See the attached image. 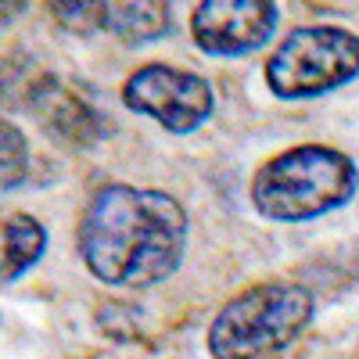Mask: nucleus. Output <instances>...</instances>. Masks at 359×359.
<instances>
[{"label": "nucleus", "mask_w": 359, "mask_h": 359, "mask_svg": "<svg viewBox=\"0 0 359 359\" xmlns=\"http://www.w3.org/2000/svg\"><path fill=\"white\" fill-rule=\"evenodd\" d=\"M0 137H4V191H11V187H18L25 180L29 147H25L22 130L15 123H8V118H4V126H0Z\"/></svg>", "instance_id": "nucleus-10"}, {"label": "nucleus", "mask_w": 359, "mask_h": 359, "mask_svg": "<svg viewBox=\"0 0 359 359\" xmlns=\"http://www.w3.org/2000/svg\"><path fill=\"white\" fill-rule=\"evenodd\" d=\"M187 230V212L172 194L108 184L79 216V255L101 284L151 287L176 273Z\"/></svg>", "instance_id": "nucleus-1"}, {"label": "nucleus", "mask_w": 359, "mask_h": 359, "mask_svg": "<svg viewBox=\"0 0 359 359\" xmlns=\"http://www.w3.org/2000/svg\"><path fill=\"white\" fill-rule=\"evenodd\" d=\"M123 104L169 133H194L216 108V94L201 76L176 65H144L123 86Z\"/></svg>", "instance_id": "nucleus-5"}, {"label": "nucleus", "mask_w": 359, "mask_h": 359, "mask_svg": "<svg viewBox=\"0 0 359 359\" xmlns=\"http://www.w3.org/2000/svg\"><path fill=\"white\" fill-rule=\"evenodd\" d=\"M313 309L316 302L302 284H255L216 313L208 352L212 359H269L302 338Z\"/></svg>", "instance_id": "nucleus-3"}, {"label": "nucleus", "mask_w": 359, "mask_h": 359, "mask_svg": "<svg viewBox=\"0 0 359 359\" xmlns=\"http://www.w3.org/2000/svg\"><path fill=\"white\" fill-rule=\"evenodd\" d=\"M355 191L359 169L348 155L323 144H302L259 165L252 180V205L273 223H302L348 205Z\"/></svg>", "instance_id": "nucleus-2"}, {"label": "nucleus", "mask_w": 359, "mask_h": 359, "mask_svg": "<svg viewBox=\"0 0 359 359\" xmlns=\"http://www.w3.org/2000/svg\"><path fill=\"white\" fill-rule=\"evenodd\" d=\"M277 29L269 0H205L191 11V36L205 54L241 57L259 50Z\"/></svg>", "instance_id": "nucleus-6"}, {"label": "nucleus", "mask_w": 359, "mask_h": 359, "mask_svg": "<svg viewBox=\"0 0 359 359\" xmlns=\"http://www.w3.org/2000/svg\"><path fill=\"white\" fill-rule=\"evenodd\" d=\"M97 29L126 40L147 43L169 33V8L155 0H123V4H97Z\"/></svg>", "instance_id": "nucleus-8"}, {"label": "nucleus", "mask_w": 359, "mask_h": 359, "mask_svg": "<svg viewBox=\"0 0 359 359\" xmlns=\"http://www.w3.org/2000/svg\"><path fill=\"white\" fill-rule=\"evenodd\" d=\"M359 76V36L341 25H298L266 62V83L284 101L320 97Z\"/></svg>", "instance_id": "nucleus-4"}, {"label": "nucleus", "mask_w": 359, "mask_h": 359, "mask_svg": "<svg viewBox=\"0 0 359 359\" xmlns=\"http://www.w3.org/2000/svg\"><path fill=\"white\" fill-rule=\"evenodd\" d=\"M47 252V230L33 216L15 212L4 223V284H15Z\"/></svg>", "instance_id": "nucleus-9"}, {"label": "nucleus", "mask_w": 359, "mask_h": 359, "mask_svg": "<svg viewBox=\"0 0 359 359\" xmlns=\"http://www.w3.org/2000/svg\"><path fill=\"white\" fill-rule=\"evenodd\" d=\"M33 111L54 137H62L76 147H90L108 130L104 111L90 108L69 83H57V79H40L33 86Z\"/></svg>", "instance_id": "nucleus-7"}]
</instances>
